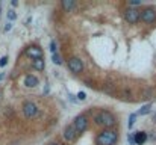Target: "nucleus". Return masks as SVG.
<instances>
[{"mask_svg": "<svg viewBox=\"0 0 156 145\" xmlns=\"http://www.w3.org/2000/svg\"><path fill=\"white\" fill-rule=\"evenodd\" d=\"M118 140V133L114 128L102 130L96 137V145H115Z\"/></svg>", "mask_w": 156, "mask_h": 145, "instance_id": "f257e3e1", "label": "nucleus"}, {"mask_svg": "<svg viewBox=\"0 0 156 145\" xmlns=\"http://www.w3.org/2000/svg\"><path fill=\"white\" fill-rule=\"evenodd\" d=\"M94 122L97 125H102L105 128H112L115 125V116L109 112V110H100L96 116H94Z\"/></svg>", "mask_w": 156, "mask_h": 145, "instance_id": "f03ea898", "label": "nucleus"}, {"mask_svg": "<svg viewBox=\"0 0 156 145\" xmlns=\"http://www.w3.org/2000/svg\"><path fill=\"white\" fill-rule=\"evenodd\" d=\"M73 127H74V130L77 131V134H79V133H83V131L88 128V118H86L85 115H77V116L74 118Z\"/></svg>", "mask_w": 156, "mask_h": 145, "instance_id": "7ed1b4c3", "label": "nucleus"}, {"mask_svg": "<svg viewBox=\"0 0 156 145\" xmlns=\"http://www.w3.org/2000/svg\"><path fill=\"white\" fill-rule=\"evenodd\" d=\"M67 67L73 74H80L82 70H83V62L79 58H70L68 62H67Z\"/></svg>", "mask_w": 156, "mask_h": 145, "instance_id": "20e7f679", "label": "nucleus"}, {"mask_svg": "<svg viewBox=\"0 0 156 145\" xmlns=\"http://www.w3.org/2000/svg\"><path fill=\"white\" fill-rule=\"evenodd\" d=\"M23 113H24V116H26L28 119L35 118V116L38 115V107H37V104L32 103V101H26V103L23 104Z\"/></svg>", "mask_w": 156, "mask_h": 145, "instance_id": "39448f33", "label": "nucleus"}, {"mask_svg": "<svg viewBox=\"0 0 156 145\" xmlns=\"http://www.w3.org/2000/svg\"><path fill=\"white\" fill-rule=\"evenodd\" d=\"M139 18H141V21L150 24V23H153V21L156 20V12H154V9H151V8H145V9L139 14Z\"/></svg>", "mask_w": 156, "mask_h": 145, "instance_id": "423d86ee", "label": "nucleus"}, {"mask_svg": "<svg viewBox=\"0 0 156 145\" xmlns=\"http://www.w3.org/2000/svg\"><path fill=\"white\" fill-rule=\"evenodd\" d=\"M124 18H126L127 23L135 24V23H138V20H139V12H138L136 9H133V8H129V9L124 12Z\"/></svg>", "mask_w": 156, "mask_h": 145, "instance_id": "0eeeda50", "label": "nucleus"}, {"mask_svg": "<svg viewBox=\"0 0 156 145\" xmlns=\"http://www.w3.org/2000/svg\"><path fill=\"white\" fill-rule=\"evenodd\" d=\"M26 55L29 58H32V61L35 59H43V50L38 47V46H31L26 49Z\"/></svg>", "mask_w": 156, "mask_h": 145, "instance_id": "6e6552de", "label": "nucleus"}, {"mask_svg": "<svg viewBox=\"0 0 156 145\" xmlns=\"http://www.w3.org/2000/svg\"><path fill=\"white\" fill-rule=\"evenodd\" d=\"M76 137H77V131L74 130L73 124L67 125V127L64 128V139H65L67 142H73V140H76Z\"/></svg>", "mask_w": 156, "mask_h": 145, "instance_id": "1a4fd4ad", "label": "nucleus"}, {"mask_svg": "<svg viewBox=\"0 0 156 145\" xmlns=\"http://www.w3.org/2000/svg\"><path fill=\"white\" fill-rule=\"evenodd\" d=\"M147 139H148V134L145 131H135L133 134V143L136 145H144Z\"/></svg>", "mask_w": 156, "mask_h": 145, "instance_id": "9d476101", "label": "nucleus"}, {"mask_svg": "<svg viewBox=\"0 0 156 145\" xmlns=\"http://www.w3.org/2000/svg\"><path fill=\"white\" fill-rule=\"evenodd\" d=\"M24 86H28V88H35V86H38V79L35 77V76H32V74H28L26 77H24Z\"/></svg>", "mask_w": 156, "mask_h": 145, "instance_id": "9b49d317", "label": "nucleus"}, {"mask_svg": "<svg viewBox=\"0 0 156 145\" xmlns=\"http://www.w3.org/2000/svg\"><path fill=\"white\" fill-rule=\"evenodd\" d=\"M74 2H73V0H62V2H61V6H62V9L65 11V12H68V11H71L73 8H74Z\"/></svg>", "mask_w": 156, "mask_h": 145, "instance_id": "f8f14e48", "label": "nucleus"}, {"mask_svg": "<svg viewBox=\"0 0 156 145\" xmlns=\"http://www.w3.org/2000/svg\"><path fill=\"white\" fill-rule=\"evenodd\" d=\"M32 67H34L37 71H43V70H44V67H46L44 59H35V61H32Z\"/></svg>", "mask_w": 156, "mask_h": 145, "instance_id": "ddd939ff", "label": "nucleus"}, {"mask_svg": "<svg viewBox=\"0 0 156 145\" xmlns=\"http://www.w3.org/2000/svg\"><path fill=\"white\" fill-rule=\"evenodd\" d=\"M150 104H145V106H142L141 109H139V115H147L148 112H150Z\"/></svg>", "mask_w": 156, "mask_h": 145, "instance_id": "4468645a", "label": "nucleus"}, {"mask_svg": "<svg viewBox=\"0 0 156 145\" xmlns=\"http://www.w3.org/2000/svg\"><path fill=\"white\" fill-rule=\"evenodd\" d=\"M52 59H53V64H56V65H61V64H62V61H61V56H59L58 53H55V55L52 56Z\"/></svg>", "mask_w": 156, "mask_h": 145, "instance_id": "2eb2a0df", "label": "nucleus"}, {"mask_svg": "<svg viewBox=\"0 0 156 145\" xmlns=\"http://www.w3.org/2000/svg\"><path fill=\"white\" fill-rule=\"evenodd\" d=\"M8 64V56H3L2 59H0V67H5Z\"/></svg>", "mask_w": 156, "mask_h": 145, "instance_id": "dca6fc26", "label": "nucleus"}, {"mask_svg": "<svg viewBox=\"0 0 156 145\" xmlns=\"http://www.w3.org/2000/svg\"><path fill=\"white\" fill-rule=\"evenodd\" d=\"M50 50H52V53H53V55L56 53V43H55V41H52V43H50Z\"/></svg>", "mask_w": 156, "mask_h": 145, "instance_id": "f3484780", "label": "nucleus"}, {"mask_svg": "<svg viewBox=\"0 0 156 145\" xmlns=\"http://www.w3.org/2000/svg\"><path fill=\"white\" fill-rule=\"evenodd\" d=\"M77 98H79L80 101H83V100L86 98V94H85V92H79V94H77Z\"/></svg>", "mask_w": 156, "mask_h": 145, "instance_id": "a211bd4d", "label": "nucleus"}, {"mask_svg": "<svg viewBox=\"0 0 156 145\" xmlns=\"http://www.w3.org/2000/svg\"><path fill=\"white\" fill-rule=\"evenodd\" d=\"M8 17H9V20H15V17H17V15H15V12H14V11H9V12H8Z\"/></svg>", "mask_w": 156, "mask_h": 145, "instance_id": "6ab92c4d", "label": "nucleus"}, {"mask_svg": "<svg viewBox=\"0 0 156 145\" xmlns=\"http://www.w3.org/2000/svg\"><path fill=\"white\" fill-rule=\"evenodd\" d=\"M135 116H136L135 113H133V115H130V119H129V128H130V127L133 125V121H135Z\"/></svg>", "mask_w": 156, "mask_h": 145, "instance_id": "aec40b11", "label": "nucleus"}, {"mask_svg": "<svg viewBox=\"0 0 156 145\" xmlns=\"http://www.w3.org/2000/svg\"><path fill=\"white\" fill-rule=\"evenodd\" d=\"M11 27H12V26H11V23H8V24L5 26V30L8 32V30H11Z\"/></svg>", "mask_w": 156, "mask_h": 145, "instance_id": "412c9836", "label": "nucleus"}, {"mask_svg": "<svg viewBox=\"0 0 156 145\" xmlns=\"http://www.w3.org/2000/svg\"><path fill=\"white\" fill-rule=\"evenodd\" d=\"M127 139H129V142H130V143H133V134H129V136H127Z\"/></svg>", "mask_w": 156, "mask_h": 145, "instance_id": "4be33fe9", "label": "nucleus"}, {"mask_svg": "<svg viewBox=\"0 0 156 145\" xmlns=\"http://www.w3.org/2000/svg\"><path fill=\"white\" fill-rule=\"evenodd\" d=\"M130 5L132 6H138V5H141V2H130Z\"/></svg>", "mask_w": 156, "mask_h": 145, "instance_id": "5701e85b", "label": "nucleus"}, {"mask_svg": "<svg viewBox=\"0 0 156 145\" xmlns=\"http://www.w3.org/2000/svg\"><path fill=\"white\" fill-rule=\"evenodd\" d=\"M47 145H59L58 142H50V143H47Z\"/></svg>", "mask_w": 156, "mask_h": 145, "instance_id": "b1692460", "label": "nucleus"}, {"mask_svg": "<svg viewBox=\"0 0 156 145\" xmlns=\"http://www.w3.org/2000/svg\"><path fill=\"white\" fill-rule=\"evenodd\" d=\"M153 121H154V122H156V113H154V115H153Z\"/></svg>", "mask_w": 156, "mask_h": 145, "instance_id": "393cba45", "label": "nucleus"}]
</instances>
